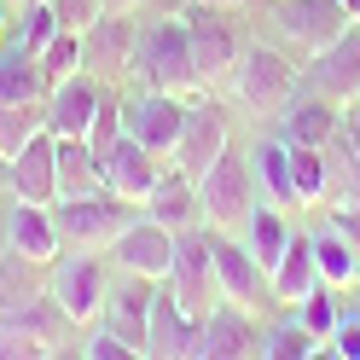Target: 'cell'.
<instances>
[{"label": "cell", "instance_id": "obj_14", "mask_svg": "<svg viewBox=\"0 0 360 360\" xmlns=\"http://www.w3.org/2000/svg\"><path fill=\"white\" fill-rule=\"evenodd\" d=\"M110 262H117V274L169 279V267H174V233L140 210V215H134L128 227L117 233V244H110Z\"/></svg>", "mask_w": 360, "mask_h": 360}, {"label": "cell", "instance_id": "obj_27", "mask_svg": "<svg viewBox=\"0 0 360 360\" xmlns=\"http://www.w3.org/2000/svg\"><path fill=\"white\" fill-rule=\"evenodd\" d=\"M12 250L30 256V262H53L64 250L53 204H18V198H12Z\"/></svg>", "mask_w": 360, "mask_h": 360}, {"label": "cell", "instance_id": "obj_37", "mask_svg": "<svg viewBox=\"0 0 360 360\" xmlns=\"http://www.w3.org/2000/svg\"><path fill=\"white\" fill-rule=\"evenodd\" d=\"M82 360H140V354L128 349V337H117L105 320H94L82 331Z\"/></svg>", "mask_w": 360, "mask_h": 360}, {"label": "cell", "instance_id": "obj_38", "mask_svg": "<svg viewBox=\"0 0 360 360\" xmlns=\"http://www.w3.org/2000/svg\"><path fill=\"white\" fill-rule=\"evenodd\" d=\"M47 6H53V18H58V30H76V35H82V30L105 12V0H47Z\"/></svg>", "mask_w": 360, "mask_h": 360}, {"label": "cell", "instance_id": "obj_10", "mask_svg": "<svg viewBox=\"0 0 360 360\" xmlns=\"http://www.w3.org/2000/svg\"><path fill=\"white\" fill-rule=\"evenodd\" d=\"M163 285L174 290V302L186 314H198V320L221 302V285H215V233L210 227L174 233V267H169Z\"/></svg>", "mask_w": 360, "mask_h": 360}, {"label": "cell", "instance_id": "obj_2", "mask_svg": "<svg viewBox=\"0 0 360 360\" xmlns=\"http://www.w3.org/2000/svg\"><path fill=\"white\" fill-rule=\"evenodd\" d=\"M297 76H302V64L290 58L279 41H256V35H250L221 94H227L233 110H244V117L279 122V110L290 105V94H297Z\"/></svg>", "mask_w": 360, "mask_h": 360}, {"label": "cell", "instance_id": "obj_44", "mask_svg": "<svg viewBox=\"0 0 360 360\" xmlns=\"http://www.w3.org/2000/svg\"><path fill=\"white\" fill-rule=\"evenodd\" d=\"M105 6H117V12H140V0H105Z\"/></svg>", "mask_w": 360, "mask_h": 360}, {"label": "cell", "instance_id": "obj_30", "mask_svg": "<svg viewBox=\"0 0 360 360\" xmlns=\"http://www.w3.org/2000/svg\"><path fill=\"white\" fill-rule=\"evenodd\" d=\"M105 174H99V157L87 140H58V198H82V192H99Z\"/></svg>", "mask_w": 360, "mask_h": 360}, {"label": "cell", "instance_id": "obj_11", "mask_svg": "<svg viewBox=\"0 0 360 360\" xmlns=\"http://www.w3.org/2000/svg\"><path fill=\"white\" fill-rule=\"evenodd\" d=\"M134 35H140V12H117V6H105L94 24L82 30V70L94 76V82H105V87H128Z\"/></svg>", "mask_w": 360, "mask_h": 360}, {"label": "cell", "instance_id": "obj_18", "mask_svg": "<svg viewBox=\"0 0 360 360\" xmlns=\"http://www.w3.org/2000/svg\"><path fill=\"white\" fill-rule=\"evenodd\" d=\"M99 99H105V82H94L87 70L53 82V87H47V99H41V110H47V128L58 134V140H87Z\"/></svg>", "mask_w": 360, "mask_h": 360}, {"label": "cell", "instance_id": "obj_6", "mask_svg": "<svg viewBox=\"0 0 360 360\" xmlns=\"http://www.w3.org/2000/svg\"><path fill=\"white\" fill-rule=\"evenodd\" d=\"M267 18H274V35L290 58H314L320 47H331L337 35L360 18L343 6V0H267Z\"/></svg>", "mask_w": 360, "mask_h": 360}, {"label": "cell", "instance_id": "obj_17", "mask_svg": "<svg viewBox=\"0 0 360 360\" xmlns=\"http://www.w3.org/2000/svg\"><path fill=\"white\" fill-rule=\"evenodd\" d=\"M198 349H204V320L180 308L169 285H157V302H151V343H146V360H198Z\"/></svg>", "mask_w": 360, "mask_h": 360}, {"label": "cell", "instance_id": "obj_36", "mask_svg": "<svg viewBox=\"0 0 360 360\" xmlns=\"http://www.w3.org/2000/svg\"><path fill=\"white\" fill-rule=\"evenodd\" d=\"M41 70H47V82H64L82 70V35L76 30H58L47 47H41Z\"/></svg>", "mask_w": 360, "mask_h": 360}, {"label": "cell", "instance_id": "obj_31", "mask_svg": "<svg viewBox=\"0 0 360 360\" xmlns=\"http://www.w3.org/2000/svg\"><path fill=\"white\" fill-rule=\"evenodd\" d=\"M41 290H47V262H30L18 250L0 256V314L18 308V302H30V297H41Z\"/></svg>", "mask_w": 360, "mask_h": 360}, {"label": "cell", "instance_id": "obj_34", "mask_svg": "<svg viewBox=\"0 0 360 360\" xmlns=\"http://www.w3.org/2000/svg\"><path fill=\"white\" fill-rule=\"evenodd\" d=\"M290 146V140H285ZM290 180H297L302 210H314L326 198V146H290Z\"/></svg>", "mask_w": 360, "mask_h": 360}, {"label": "cell", "instance_id": "obj_45", "mask_svg": "<svg viewBox=\"0 0 360 360\" xmlns=\"http://www.w3.org/2000/svg\"><path fill=\"white\" fill-rule=\"evenodd\" d=\"M204 6H244V0H204Z\"/></svg>", "mask_w": 360, "mask_h": 360}, {"label": "cell", "instance_id": "obj_5", "mask_svg": "<svg viewBox=\"0 0 360 360\" xmlns=\"http://www.w3.org/2000/svg\"><path fill=\"white\" fill-rule=\"evenodd\" d=\"M198 204H204V227H215V233H238V227H244V215L262 204L244 140H233V146L221 151L204 174H198Z\"/></svg>", "mask_w": 360, "mask_h": 360}, {"label": "cell", "instance_id": "obj_40", "mask_svg": "<svg viewBox=\"0 0 360 360\" xmlns=\"http://www.w3.org/2000/svg\"><path fill=\"white\" fill-rule=\"evenodd\" d=\"M192 0H140V12H163V18H180Z\"/></svg>", "mask_w": 360, "mask_h": 360}, {"label": "cell", "instance_id": "obj_42", "mask_svg": "<svg viewBox=\"0 0 360 360\" xmlns=\"http://www.w3.org/2000/svg\"><path fill=\"white\" fill-rule=\"evenodd\" d=\"M12 18H18V6H12V0H0V41H12Z\"/></svg>", "mask_w": 360, "mask_h": 360}, {"label": "cell", "instance_id": "obj_25", "mask_svg": "<svg viewBox=\"0 0 360 360\" xmlns=\"http://www.w3.org/2000/svg\"><path fill=\"white\" fill-rule=\"evenodd\" d=\"M290 233H297V221H290V210H279V204H256L250 215H244V227H238L244 250H250V256L267 267V274L279 267V256H285Z\"/></svg>", "mask_w": 360, "mask_h": 360}, {"label": "cell", "instance_id": "obj_8", "mask_svg": "<svg viewBox=\"0 0 360 360\" xmlns=\"http://www.w3.org/2000/svg\"><path fill=\"white\" fill-rule=\"evenodd\" d=\"M238 140V117H233V99L227 94H198L192 105H186V128H180V140H174V157L169 163L180 169V174H204L221 151H227Z\"/></svg>", "mask_w": 360, "mask_h": 360}, {"label": "cell", "instance_id": "obj_12", "mask_svg": "<svg viewBox=\"0 0 360 360\" xmlns=\"http://www.w3.org/2000/svg\"><path fill=\"white\" fill-rule=\"evenodd\" d=\"M297 87H308V94H320L331 105H354L360 99V24H349L331 47H320L314 58H302Z\"/></svg>", "mask_w": 360, "mask_h": 360}, {"label": "cell", "instance_id": "obj_41", "mask_svg": "<svg viewBox=\"0 0 360 360\" xmlns=\"http://www.w3.org/2000/svg\"><path fill=\"white\" fill-rule=\"evenodd\" d=\"M12 250V198H0V256Z\"/></svg>", "mask_w": 360, "mask_h": 360}, {"label": "cell", "instance_id": "obj_13", "mask_svg": "<svg viewBox=\"0 0 360 360\" xmlns=\"http://www.w3.org/2000/svg\"><path fill=\"white\" fill-rule=\"evenodd\" d=\"M215 233V227H210ZM215 285L221 297L250 308V314H274V285H267V267L244 250L238 233H215Z\"/></svg>", "mask_w": 360, "mask_h": 360}, {"label": "cell", "instance_id": "obj_35", "mask_svg": "<svg viewBox=\"0 0 360 360\" xmlns=\"http://www.w3.org/2000/svg\"><path fill=\"white\" fill-rule=\"evenodd\" d=\"M53 35H58L53 6H47V0H24V6H18V18H12V41H18V47H30V53H41Z\"/></svg>", "mask_w": 360, "mask_h": 360}, {"label": "cell", "instance_id": "obj_20", "mask_svg": "<svg viewBox=\"0 0 360 360\" xmlns=\"http://www.w3.org/2000/svg\"><path fill=\"white\" fill-rule=\"evenodd\" d=\"M244 151H250V174H256V192H262V204H279V210H302V198H297V180H290V146H285V134H250L244 140Z\"/></svg>", "mask_w": 360, "mask_h": 360}, {"label": "cell", "instance_id": "obj_15", "mask_svg": "<svg viewBox=\"0 0 360 360\" xmlns=\"http://www.w3.org/2000/svg\"><path fill=\"white\" fill-rule=\"evenodd\" d=\"M157 285L163 279H140V274H117L110 279V297H105V314L99 320L128 337V349L146 360V343H151V302H157Z\"/></svg>", "mask_w": 360, "mask_h": 360}, {"label": "cell", "instance_id": "obj_19", "mask_svg": "<svg viewBox=\"0 0 360 360\" xmlns=\"http://www.w3.org/2000/svg\"><path fill=\"white\" fill-rule=\"evenodd\" d=\"M99 174H105V186L117 192V198L146 204V192L157 186V174H163V157H151V151L122 128V140L110 146V151H99Z\"/></svg>", "mask_w": 360, "mask_h": 360}, {"label": "cell", "instance_id": "obj_26", "mask_svg": "<svg viewBox=\"0 0 360 360\" xmlns=\"http://www.w3.org/2000/svg\"><path fill=\"white\" fill-rule=\"evenodd\" d=\"M314 233V262H320V279L337 285V290H354L360 285V244L337 227V221H320Z\"/></svg>", "mask_w": 360, "mask_h": 360}, {"label": "cell", "instance_id": "obj_9", "mask_svg": "<svg viewBox=\"0 0 360 360\" xmlns=\"http://www.w3.org/2000/svg\"><path fill=\"white\" fill-rule=\"evenodd\" d=\"M186 105L180 94H163V87H122V128L140 140L151 157H174V140L186 128Z\"/></svg>", "mask_w": 360, "mask_h": 360}, {"label": "cell", "instance_id": "obj_4", "mask_svg": "<svg viewBox=\"0 0 360 360\" xmlns=\"http://www.w3.org/2000/svg\"><path fill=\"white\" fill-rule=\"evenodd\" d=\"M186 35H192V58H198V76H204V94H221L233 76V64L244 53V6H204V0H192L186 12Z\"/></svg>", "mask_w": 360, "mask_h": 360}, {"label": "cell", "instance_id": "obj_7", "mask_svg": "<svg viewBox=\"0 0 360 360\" xmlns=\"http://www.w3.org/2000/svg\"><path fill=\"white\" fill-rule=\"evenodd\" d=\"M134 215H140V204L117 198L110 186L82 192V198H58V204H53L58 238H64V244H76V250H110V244H117V233L128 227Z\"/></svg>", "mask_w": 360, "mask_h": 360}, {"label": "cell", "instance_id": "obj_1", "mask_svg": "<svg viewBox=\"0 0 360 360\" xmlns=\"http://www.w3.org/2000/svg\"><path fill=\"white\" fill-rule=\"evenodd\" d=\"M128 87H163V94H180V99H198V94H204V76H198V58H192L186 18L140 12L134 64H128Z\"/></svg>", "mask_w": 360, "mask_h": 360}, {"label": "cell", "instance_id": "obj_3", "mask_svg": "<svg viewBox=\"0 0 360 360\" xmlns=\"http://www.w3.org/2000/svg\"><path fill=\"white\" fill-rule=\"evenodd\" d=\"M110 279H117L110 250H76V244H64V250L47 262V297L70 314L76 326H94L99 314H105Z\"/></svg>", "mask_w": 360, "mask_h": 360}, {"label": "cell", "instance_id": "obj_43", "mask_svg": "<svg viewBox=\"0 0 360 360\" xmlns=\"http://www.w3.org/2000/svg\"><path fill=\"white\" fill-rule=\"evenodd\" d=\"M0 198H12V157H0Z\"/></svg>", "mask_w": 360, "mask_h": 360}, {"label": "cell", "instance_id": "obj_24", "mask_svg": "<svg viewBox=\"0 0 360 360\" xmlns=\"http://www.w3.org/2000/svg\"><path fill=\"white\" fill-rule=\"evenodd\" d=\"M267 285H274V308H297L308 290L320 285V262H314V233L308 227L290 233V244H285L279 267L267 274Z\"/></svg>", "mask_w": 360, "mask_h": 360}, {"label": "cell", "instance_id": "obj_21", "mask_svg": "<svg viewBox=\"0 0 360 360\" xmlns=\"http://www.w3.org/2000/svg\"><path fill=\"white\" fill-rule=\"evenodd\" d=\"M12 198L18 204H58V134L41 128L12 157Z\"/></svg>", "mask_w": 360, "mask_h": 360}, {"label": "cell", "instance_id": "obj_16", "mask_svg": "<svg viewBox=\"0 0 360 360\" xmlns=\"http://www.w3.org/2000/svg\"><path fill=\"white\" fill-rule=\"evenodd\" d=\"M262 320L267 314H250V308H238L221 297L210 314H204V360H250L262 354Z\"/></svg>", "mask_w": 360, "mask_h": 360}, {"label": "cell", "instance_id": "obj_28", "mask_svg": "<svg viewBox=\"0 0 360 360\" xmlns=\"http://www.w3.org/2000/svg\"><path fill=\"white\" fill-rule=\"evenodd\" d=\"M47 70H41V53L18 47V41H0V105L18 99H47Z\"/></svg>", "mask_w": 360, "mask_h": 360}, {"label": "cell", "instance_id": "obj_33", "mask_svg": "<svg viewBox=\"0 0 360 360\" xmlns=\"http://www.w3.org/2000/svg\"><path fill=\"white\" fill-rule=\"evenodd\" d=\"M290 314H297V320L314 331V337H320V343H331V331H337V320H343V290H337V285H314L308 290V297L297 302V308H290Z\"/></svg>", "mask_w": 360, "mask_h": 360}, {"label": "cell", "instance_id": "obj_32", "mask_svg": "<svg viewBox=\"0 0 360 360\" xmlns=\"http://www.w3.org/2000/svg\"><path fill=\"white\" fill-rule=\"evenodd\" d=\"M41 128H47V110H41V99L0 105V157H18V151H24Z\"/></svg>", "mask_w": 360, "mask_h": 360}, {"label": "cell", "instance_id": "obj_29", "mask_svg": "<svg viewBox=\"0 0 360 360\" xmlns=\"http://www.w3.org/2000/svg\"><path fill=\"white\" fill-rule=\"evenodd\" d=\"M262 354L267 360H314V354H326V343L285 308V320H274V314L262 320Z\"/></svg>", "mask_w": 360, "mask_h": 360}, {"label": "cell", "instance_id": "obj_22", "mask_svg": "<svg viewBox=\"0 0 360 360\" xmlns=\"http://www.w3.org/2000/svg\"><path fill=\"white\" fill-rule=\"evenodd\" d=\"M151 221H163L169 233H192V227H204V204H198V180L192 174H180L174 163H163V174H157V186L146 192V204H140Z\"/></svg>", "mask_w": 360, "mask_h": 360}, {"label": "cell", "instance_id": "obj_23", "mask_svg": "<svg viewBox=\"0 0 360 360\" xmlns=\"http://www.w3.org/2000/svg\"><path fill=\"white\" fill-rule=\"evenodd\" d=\"M337 122H343V105H331V99H320V94H308V87H297L274 128L285 134L290 146H326L331 134H337Z\"/></svg>", "mask_w": 360, "mask_h": 360}, {"label": "cell", "instance_id": "obj_39", "mask_svg": "<svg viewBox=\"0 0 360 360\" xmlns=\"http://www.w3.org/2000/svg\"><path fill=\"white\" fill-rule=\"evenodd\" d=\"M326 354H343V360H360V308H349V302H343V320H337V331H331V343H326Z\"/></svg>", "mask_w": 360, "mask_h": 360}]
</instances>
